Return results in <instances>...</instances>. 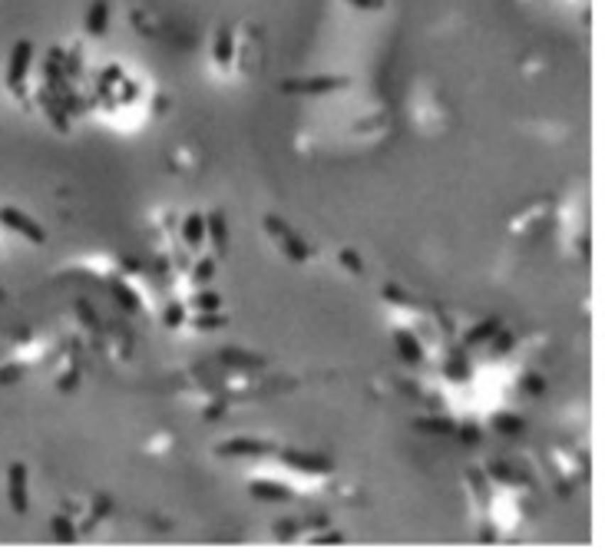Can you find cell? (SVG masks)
<instances>
[{
  "label": "cell",
  "instance_id": "cell-25",
  "mask_svg": "<svg viewBox=\"0 0 605 559\" xmlns=\"http://www.w3.org/2000/svg\"><path fill=\"white\" fill-rule=\"evenodd\" d=\"M351 7H361V10H381L387 0H347Z\"/></svg>",
  "mask_w": 605,
  "mask_h": 559
},
{
  "label": "cell",
  "instance_id": "cell-29",
  "mask_svg": "<svg viewBox=\"0 0 605 559\" xmlns=\"http://www.w3.org/2000/svg\"><path fill=\"white\" fill-rule=\"evenodd\" d=\"M460 437H463V440H470V444H473V440H480V434H476L473 427H463V434H460Z\"/></svg>",
  "mask_w": 605,
  "mask_h": 559
},
{
  "label": "cell",
  "instance_id": "cell-9",
  "mask_svg": "<svg viewBox=\"0 0 605 559\" xmlns=\"http://www.w3.org/2000/svg\"><path fill=\"white\" fill-rule=\"evenodd\" d=\"M394 341H397V354H400L403 361H410V364H420L423 361V347H420V341H417V335L400 328L394 335Z\"/></svg>",
  "mask_w": 605,
  "mask_h": 559
},
{
  "label": "cell",
  "instance_id": "cell-26",
  "mask_svg": "<svg viewBox=\"0 0 605 559\" xmlns=\"http://www.w3.org/2000/svg\"><path fill=\"white\" fill-rule=\"evenodd\" d=\"M420 427H427V430H450L447 420H420Z\"/></svg>",
  "mask_w": 605,
  "mask_h": 559
},
{
  "label": "cell",
  "instance_id": "cell-24",
  "mask_svg": "<svg viewBox=\"0 0 605 559\" xmlns=\"http://www.w3.org/2000/svg\"><path fill=\"white\" fill-rule=\"evenodd\" d=\"M53 530H57V540H60V543H63V540H73V533H70L73 526H70L63 516H57V520H53Z\"/></svg>",
  "mask_w": 605,
  "mask_h": 559
},
{
  "label": "cell",
  "instance_id": "cell-2",
  "mask_svg": "<svg viewBox=\"0 0 605 559\" xmlns=\"http://www.w3.org/2000/svg\"><path fill=\"white\" fill-rule=\"evenodd\" d=\"M351 80L347 77H307V80H285L281 93H301V97H317V93H331V89H344Z\"/></svg>",
  "mask_w": 605,
  "mask_h": 559
},
{
  "label": "cell",
  "instance_id": "cell-8",
  "mask_svg": "<svg viewBox=\"0 0 605 559\" xmlns=\"http://www.w3.org/2000/svg\"><path fill=\"white\" fill-rule=\"evenodd\" d=\"M231 57H235V33L229 27H219L215 33V47H212V60L219 63V67H229Z\"/></svg>",
  "mask_w": 605,
  "mask_h": 559
},
{
  "label": "cell",
  "instance_id": "cell-27",
  "mask_svg": "<svg viewBox=\"0 0 605 559\" xmlns=\"http://www.w3.org/2000/svg\"><path fill=\"white\" fill-rule=\"evenodd\" d=\"M315 543H321V546H327V543H344V536H341V533H325V536H317Z\"/></svg>",
  "mask_w": 605,
  "mask_h": 559
},
{
  "label": "cell",
  "instance_id": "cell-3",
  "mask_svg": "<svg viewBox=\"0 0 605 559\" xmlns=\"http://www.w3.org/2000/svg\"><path fill=\"white\" fill-rule=\"evenodd\" d=\"M0 222L7 225V229L20 232V235H23L27 241H33V245H43V241H47V232L40 229V225L33 222L27 212L13 209V205H4V209H0Z\"/></svg>",
  "mask_w": 605,
  "mask_h": 559
},
{
  "label": "cell",
  "instance_id": "cell-14",
  "mask_svg": "<svg viewBox=\"0 0 605 559\" xmlns=\"http://www.w3.org/2000/svg\"><path fill=\"white\" fill-rule=\"evenodd\" d=\"M500 331V318H486L483 325H476V328L470 331V335L463 337V344L467 347H473V344H483V341H490L493 335Z\"/></svg>",
  "mask_w": 605,
  "mask_h": 559
},
{
  "label": "cell",
  "instance_id": "cell-18",
  "mask_svg": "<svg viewBox=\"0 0 605 559\" xmlns=\"http://www.w3.org/2000/svg\"><path fill=\"white\" fill-rule=\"evenodd\" d=\"M493 420H496V430H503V434H519L523 430V420L516 414H496Z\"/></svg>",
  "mask_w": 605,
  "mask_h": 559
},
{
  "label": "cell",
  "instance_id": "cell-13",
  "mask_svg": "<svg viewBox=\"0 0 605 559\" xmlns=\"http://www.w3.org/2000/svg\"><path fill=\"white\" fill-rule=\"evenodd\" d=\"M205 239H212L215 251H225V241H229V229H225V215L222 212H212L205 219Z\"/></svg>",
  "mask_w": 605,
  "mask_h": 559
},
{
  "label": "cell",
  "instance_id": "cell-20",
  "mask_svg": "<svg viewBox=\"0 0 605 559\" xmlns=\"http://www.w3.org/2000/svg\"><path fill=\"white\" fill-rule=\"evenodd\" d=\"M490 473H500V480H503V483H519V480H523L516 470H509L506 463H490Z\"/></svg>",
  "mask_w": 605,
  "mask_h": 559
},
{
  "label": "cell",
  "instance_id": "cell-21",
  "mask_svg": "<svg viewBox=\"0 0 605 559\" xmlns=\"http://www.w3.org/2000/svg\"><path fill=\"white\" fill-rule=\"evenodd\" d=\"M341 265H344L347 271H361V268H364V265H361V255H357L354 249H344V251H341Z\"/></svg>",
  "mask_w": 605,
  "mask_h": 559
},
{
  "label": "cell",
  "instance_id": "cell-6",
  "mask_svg": "<svg viewBox=\"0 0 605 559\" xmlns=\"http://www.w3.org/2000/svg\"><path fill=\"white\" fill-rule=\"evenodd\" d=\"M268 450H275V447L265 444V440H249V437H235V440L219 444L222 457H261V453H268Z\"/></svg>",
  "mask_w": 605,
  "mask_h": 559
},
{
  "label": "cell",
  "instance_id": "cell-28",
  "mask_svg": "<svg viewBox=\"0 0 605 559\" xmlns=\"http://www.w3.org/2000/svg\"><path fill=\"white\" fill-rule=\"evenodd\" d=\"M509 347H513V337H509V335L496 337V351H500V354H503V351H509Z\"/></svg>",
  "mask_w": 605,
  "mask_h": 559
},
{
  "label": "cell",
  "instance_id": "cell-1",
  "mask_svg": "<svg viewBox=\"0 0 605 559\" xmlns=\"http://www.w3.org/2000/svg\"><path fill=\"white\" fill-rule=\"evenodd\" d=\"M265 229H268L271 235H275V241H278L281 251H285V255H288L291 261H307V259H311V249H307L305 239H301V235H298L295 229H291L288 222H281V219L268 215V219H265Z\"/></svg>",
  "mask_w": 605,
  "mask_h": 559
},
{
  "label": "cell",
  "instance_id": "cell-11",
  "mask_svg": "<svg viewBox=\"0 0 605 559\" xmlns=\"http://www.w3.org/2000/svg\"><path fill=\"white\" fill-rule=\"evenodd\" d=\"M106 23H109V4H106V0H93V7H89V13H87V33L103 37Z\"/></svg>",
  "mask_w": 605,
  "mask_h": 559
},
{
  "label": "cell",
  "instance_id": "cell-17",
  "mask_svg": "<svg viewBox=\"0 0 605 559\" xmlns=\"http://www.w3.org/2000/svg\"><path fill=\"white\" fill-rule=\"evenodd\" d=\"M222 361L225 364H241V367H261L265 361L255 354H239V351H229V354H222Z\"/></svg>",
  "mask_w": 605,
  "mask_h": 559
},
{
  "label": "cell",
  "instance_id": "cell-16",
  "mask_svg": "<svg viewBox=\"0 0 605 559\" xmlns=\"http://www.w3.org/2000/svg\"><path fill=\"white\" fill-rule=\"evenodd\" d=\"M113 295H116V301H119L123 308H129V311L139 308V298H136L133 288H129V285H123V281H116V285H113Z\"/></svg>",
  "mask_w": 605,
  "mask_h": 559
},
{
  "label": "cell",
  "instance_id": "cell-15",
  "mask_svg": "<svg viewBox=\"0 0 605 559\" xmlns=\"http://www.w3.org/2000/svg\"><path fill=\"white\" fill-rule=\"evenodd\" d=\"M219 305H222V298L215 291H195L192 295V308H199V311H219Z\"/></svg>",
  "mask_w": 605,
  "mask_h": 559
},
{
  "label": "cell",
  "instance_id": "cell-12",
  "mask_svg": "<svg viewBox=\"0 0 605 559\" xmlns=\"http://www.w3.org/2000/svg\"><path fill=\"white\" fill-rule=\"evenodd\" d=\"M251 496H258V500H271V503H288L295 493L288 487H281V483H251L249 487Z\"/></svg>",
  "mask_w": 605,
  "mask_h": 559
},
{
  "label": "cell",
  "instance_id": "cell-7",
  "mask_svg": "<svg viewBox=\"0 0 605 559\" xmlns=\"http://www.w3.org/2000/svg\"><path fill=\"white\" fill-rule=\"evenodd\" d=\"M281 460L295 467L301 473H327L331 470V460L325 457H315V453H298V450H281Z\"/></svg>",
  "mask_w": 605,
  "mask_h": 559
},
{
  "label": "cell",
  "instance_id": "cell-22",
  "mask_svg": "<svg viewBox=\"0 0 605 559\" xmlns=\"http://www.w3.org/2000/svg\"><path fill=\"white\" fill-rule=\"evenodd\" d=\"M163 321L165 325H169V328H179V325H182V305H169V308H165V315H163Z\"/></svg>",
  "mask_w": 605,
  "mask_h": 559
},
{
  "label": "cell",
  "instance_id": "cell-5",
  "mask_svg": "<svg viewBox=\"0 0 605 559\" xmlns=\"http://www.w3.org/2000/svg\"><path fill=\"white\" fill-rule=\"evenodd\" d=\"M7 493H10V506L17 513H27V467L13 463L7 470Z\"/></svg>",
  "mask_w": 605,
  "mask_h": 559
},
{
  "label": "cell",
  "instance_id": "cell-10",
  "mask_svg": "<svg viewBox=\"0 0 605 559\" xmlns=\"http://www.w3.org/2000/svg\"><path fill=\"white\" fill-rule=\"evenodd\" d=\"M182 241L189 249H199L202 241H205V219L199 212H189L182 222Z\"/></svg>",
  "mask_w": 605,
  "mask_h": 559
},
{
  "label": "cell",
  "instance_id": "cell-19",
  "mask_svg": "<svg viewBox=\"0 0 605 559\" xmlns=\"http://www.w3.org/2000/svg\"><path fill=\"white\" fill-rule=\"evenodd\" d=\"M192 325H195V328H222V325H225V318H222L219 311H202Z\"/></svg>",
  "mask_w": 605,
  "mask_h": 559
},
{
  "label": "cell",
  "instance_id": "cell-23",
  "mask_svg": "<svg viewBox=\"0 0 605 559\" xmlns=\"http://www.w3.org/2000/svg\"><path fill=\"white\" fill-rule=\"evenodd\" d=\"M212 275H215V261H212V259H202L199 265H195V281H209Z\"/></svg>",
  "mask_w": 605,
  "mask_h": 559
},
{
  "label": "cell",
  "instance_id": "cell-4",
  "mask_svg": "<svg viewBox=\"0 0 605 559\" xmlns=\"http://www.w3.org/2000/svg\"><path fill=\"white\" fill-rule=\"evenodd\" d=\"M30 60H33V43H30V40H17V43H13V50H10V67H7L10 89L23 87V77H27Z\"/></svg>",
  "mask_w": 605,
  "mask_h": 559
}]
</instances>
